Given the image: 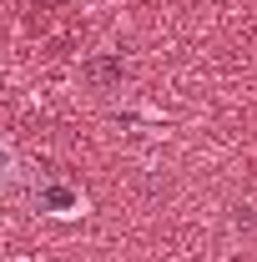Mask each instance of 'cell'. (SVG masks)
I'll return each mask as SVG.
<instances>
[]
</instances>
